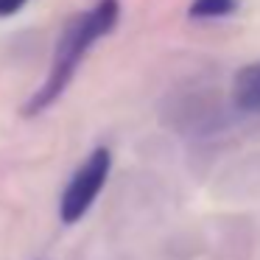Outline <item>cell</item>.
Segmentation results:
<instances>
[{
    "label": "cell",
    "mask_w": 260,
    "mask_h": 260,
    "mask_svg": "<svg viewBox=\"0 0 260 260\" xmlns=\"http://www.w3.org/2000/svg\"><path fill=\"white\" fill-rule=\"evenodd\" d=\"M118 20H120V0H95L90 9L73 14V17L62 25V31H59V37H56L45 81L25 98L20 112H23L25 118H37V115H42L45 109H51L53 104L64 95L70 81L76 79V70L84 62L87 51H90L95 42H101L107 34H112Z\"/></svg>",
    "instance_id": "obj_1"
},
{
    "label": "cell",
    "mask_w": 260,
    "mask_h": 260,
    "mask_svg": "<svg viewBox=\"0 0 260 260\" xmlns=\"http://www.w3.org/2000/svg\"><path fill=\"white\" fill-rule=\"evenodd\" d=\"M112 171V151L107 146H95L81 165L73 171V176L68 179L62 196H59V218L62 224H79L90 207L95 204V199L101 196L104 185L109 179Z\"/></svg>",
    "instance_id": "obj_2"
},
{
    "label": "cell",
    "mask_w": 260,
    "mask_h": 260,
    "mask_svg": "<svg viewBox=\"0 0 260 260\" xmlns=\"http://www.w3.org/2000/svg\"><path fill=\"white\" fill-rule=\"evenodd\" d=\"M215 98L210 92H199V90L185 92L179 98H168L171 104L168 123H174L182 132H193V135H210V132L221 129L224 115H221V107Z\"/></svg>",
    "instance_id": "obj_3"
},
{
    "label": "cell",
    "mask_w": 260,
    "mask_h": 260,
    "mask_svg": "<svg viewBox=\"0 0 260 260\" xmlns=\"http://www.w3.org/2000/svg\"><path fill=\"white\" fill-rule=\"evenodd\" d=\"M232 107L243 115H260V62H249L232 79Z\"/></svg>",
    "instance_id": "obj_4"
},
{
    "label": "cell",
    "mask_w": 260,
    "mask_h": 260,
    "mask_svg": "<svg viewBox=\"0 0 260 260\" xmlns=\"http://www.w3.org/2000/svg\"><path fill=\"white\" fill-rule=\"evenodd\" d=\"M241 0H190L187 14L193 20H221L238 12Z\"/></svg>",
    "instance_id": "obj_5"
},
{
    "label": "cell",
    "mask_w": 260,
    "mask_h": 260,
    "mask_svg": "<svg viewBox=\"0 0 260 260\" xmlns=\"http://www.w3.org/2000/svg\"><path fill=\"white\" fill-rule=\"evenodd\" d=\"M28 0H0V20L3 17H12V14L23 12V6Z\"/></svg>",
    "instance_id": "obj_6"
}]
</instances>
